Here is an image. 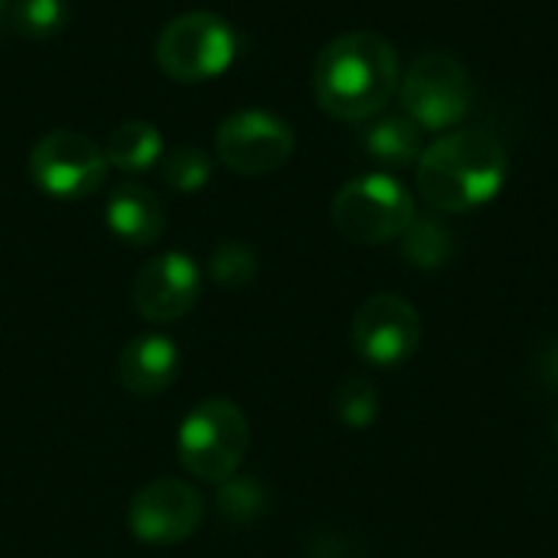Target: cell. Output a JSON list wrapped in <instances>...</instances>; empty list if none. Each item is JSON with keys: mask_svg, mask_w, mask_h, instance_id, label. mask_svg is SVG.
<instances>
[{"mask_svg": "<svg viewBox=\"0 0 558 558\" xmlns=\"http://www.w3.org/2000/svg\"><path fill=\"white\" fill-rule=\"evenodd\" d=\"M177 369H180V353H177L173 340L163 333L134 337L121 350V360H118L121 386L137 399H150V396H160L163 389H170L177 379Z\"/></svg>", "mask_w": 558, "mask_h": 558, "instance_id": "obj_12", "label": "cell"}, {"mask_svg": "<svg viewBox=\"0 0 558 558\" xmlns=\"http://www.w3.org/2000/svg\"><path fill=\"white\" fill-rule=\"evenodd\" d=\"M451 252H454V239L448 226L435 216H415L412 226L402 232V258L422 271H435L448 265Z\"/></svg>", "mask_w": 558, "mask_h": 558, "instance_id": "obj_16", "label": "cell"}, {"mask_svg": "<svg viewBox=\"0 0 558 558\" xmlns=\"http://www.w3.org/2000/svg\"><path fill=\"white\" fill-rule=\"evenodd\" d=\"M160 177L177 193H196L213 180V160L199 147H177L160 160Z\"/></svg>", "mask_w": 558, "mask_h": 558, "instance_id": "obj_19", "label": "cell"}, {"mask_svg": "<svg viewBox=\"0 0 558 558\" xmlns=\"http://www.w3.org/2000/svg\"><path fill=\"white\" fill-rule=\"evenodd\" d=\"M510 173L507 147L481 128L441 134L415 163L418 196L438 213H471L490 203Z\"/></svg>", "mask_w": 558, "mask_h": 558, "instance_id": "obj_2", "label": "cell"}, {"mask_svg": "<svg viewBox=\"0 0 558 558\" xmlns=\"http://www.w3.org/2000/svg\"><path fill=\"white\" fill-rule=\"evenodd\" d=\"M353 347L373 366H402L422 347V317L399 294H373L353 317Z\"/></svg>", "mask_w": 558, "mask_h": 558, "instance_id": "obj_10", "label": "cell"}, {"mask_svg": "<svg viewBox=\"0 0 558 558\" xmlns=\"http://www.w3.org/2000/svg\"><path fill=\"white\" fill-rule=\"evenodd\" d=\"M69 7L65 0H16L13 3V26L20 36L46 39L65 26Z\"/></svg>", "mask_w": 558, "mask_h": 558, "instance_id": "obj_21", "label": "cell"}, {"mask_svg": "<svg viewBox=\"0 0 558 558\" xmlns=\"http://www.w3.org/2000/svg\"><path fill=\"white\" fill-rule=\"evenodd\" d=\"M265 487L255 481V477H239L232 474L229 481L219 484V494H216V507H219V517L226 523H252L262 510H265Z\"/></svg>", "mask_w": 558, "mask_h": 558, "instance_id": "obj_20", "label": "cell"}, {"mask_svg": "<svg viewBox=\"0 0 558 558\" xmlns=\"http://www.w3.org/2000/svg\"><path fill=\"white\" fill-rule=\"evenodd\" d=\"M252 445V428L245 412L229 399H206L199 402L177 432V454L180 464L206 484L229 481Z\"/></svg>", "mask_w": 558, "mask_h": 558, "instance_id": "obj_3", "label": "cell"}, {"mask_svg": "<svg viewBox=\"0 0 558 558\" xmlns=\"http://www.w3.org/2000/svg\"><path fill=\"white\" fill-rule=\"evenodd\" d=\"M415 216L418 213L409 186L389 173H366L343 183L330 206L337 232L356 245H383L402 239Z\"/></svg>", "mask_w": 558, "mask_h": 558, "instance_id": "obj_4", "label": "cell"}, {"mask_svg": "<svg viewBox=\"0 0 558 558\" xmlns=\"http://www.w3.org/2000/svg\"><path fill=\"white\" fill-rule=\"evenodd\" d=\"M239 52V36L219 13L193 10L173 16L154 46V59L173 82H206L222 75Z\"/></svg>", "mask_w": 558, "mask_h": 558, "instance_id": "obj_5", "label": "cell"}, {"mask_svg": "<svg viewBox=\"0 0 558 558\" xmlns=\"http://www.w3.org/2000/svg\"><path fill=\"white\" fill-rule=\"evenodd\" d=\"M333 412L353 432L369 428L376 422V415H379V389H376V383L366 379V376H347L337 386Z\"/></svg>", "mask_w": 558, "mask_h": 558, "instance_id": "obj_17", "label": "cell"}, {"mask_svg": "<svg viewBox=\"0 0 558 558\" xmlns=\"http://www.w3.org/2000/svg\"><path fill=\"white\" fill-rule=\"evenodd\" d=\"M399 52L369 29L343 33L314 62V98L337 121H369L399 92Z\"/></svg>", "mask_w": 558, "mask_h": 558, "instance_id": "obj_1", "label": "cell"}, {"mask_svg": "<svg viewBox=\"0 0 558 558\" xmlns=\"http://www.w3.org/2000/svg\"><path fill=\"white\" fill-rule=\"evenodd\" d=\"M10 7V0H0V16H3V10Z\"/></svg>", "mask_w": 558, "mask_h": 558, "instance_id": "obj_22", "label": "cell"}, {"mask_svg": "<svg viewBox=\"0 0 558 558\" xmlns=\"http://www.w3.org/2000/svg\"><path fill=\"white\" fill-rule=\"evenodd\" d=\"M105 150L82 131H49L29 150L33 183L56 199H85L105 183Z\"/></svg>", "mask_w": 558, "mask_h": 558, "instance_id": "obj_7", "label": "cell"}, {"mask_svg": "<svg viewBox=\"0 0 558 558\" xmlns=\"http://www.w3.org/2000/svg\"><path fill=\"white\" fill-rule=\"evenodd\" d=\"M294 154V131L271 111H235L216 131V157L242 177L281 170Z\"/></svg>", "mask_w": 558, "mask_h": 558, "instance_id": "obj_8", "label": "cell"}, {"mask_svg": "<svg viewBox=\"0 0 558 558\" xmlns=\"http://www.w3.org/2000/svg\"><path fill=\"white\" fill-rule=\"evenodd\" d=\"M206 504L193 484L160 477L144 484L128 507V530L147 546H177L190 539L203 523Z\"/></svg>", "mask_w": 558, "mask_h": 558, "instance_id": "obj_9", "label": "cell"}, {"mask_svg": "<svg viewBox=\"0 0 558 558\" xmlns=\"http://www.w3.org/2000/svg\"><path fill=\"white\" fill-rule=\"evenodd\" d=\"M105 160L124 173H144L163 157V137L147 121H128L105 141Z\"/></svg>", "mask_w": 558, "mask_h": 558, "instance_id": "obj_15", "label": "cell"}, {"mask_svg": "<svg viewBox=\"0 0 558 558\" xmlns=\"http://www.w3.org/2000/svg\"><path fill=\"white\" fill-rule=\"evenodd\" d=\"M556 435H558V428H556Z\"/></svg>", "mask_w": 558, "mask_h": 558, "instance_id": "obj_23", "label": "cell"}, {"mask_svg": "<svg viewBox=\"0 0 558 558\" xmlns=\"http://www.w3.org/2000/svg\"><path fill=\"white\" fill-rule=\"evenodd\" d=\"M258 275V255L245 245V242H219L209 255V278L226 288V291H235V288H245L252 284Z\"/></svg>", "mask_w": 558, "mask_h": 558, "instance_id": "obj_18", "label": "cell"}, {"mask_svg": "<svg viewBox=\"0 0 558 558\" xmlns=\"http://www.w3.org/2000/svg\"><path fill=\"white\" fill-rule=\"evenodd\" d=\"M105 222L121 242L144 248L163 235L167 216H163V206L157 203V196L150 190L137 186V183H121L108 196Z\"/></svg>", "mask_w": 558, "mask_h": 558, "instance_id": "obj_13", "label": "cell"}, {"mask_svg": "<svg viewBox=\"0 0 558 558\" xmlns=\"http://www.w3.org/2000/svg\"><path fill=\"white\" fill-rule=\"evenodd\" d=\"M402 108L422 131H445L458 124L474 101V82L468 65L448 49H428L412 59L399 82Z\"/></svg>", "mask_w": 558, "mask_h": 558, "instance_id": "obj_6", "label": "cell"}, {"mask_svg": "<svg viewBox=\"0 0 558 558\" xmlns=\"http://www.w3.org/2000/svg\"><path fill=\"white\" fill-rule=\"evenodd\" d=\"M363 147L383 167H412V163H418V157L425 150L422 128L409 114L376 118L363 131Z\"/></svg>", "mask_w": 558, "mask_h": 558, "instance_id": "obj_14", "label": "cell"}, {"mask_svg": "<svg viewBox=\"0 0 558 558\" xmlns=\"http://www.w3.org/2000/svg\"><path fill=\"white\" fill-rule=\"evenodd\" d=\"M199 288L203 281L196 262L180 252H163L137 271L131 284V304L144 320L170 324L193 311V304L199 301Z\"/></svg>", "mask_w": 558, "mask_h": 558, "instance_id": "obj_11", "label": "cell"}]
</instances>
